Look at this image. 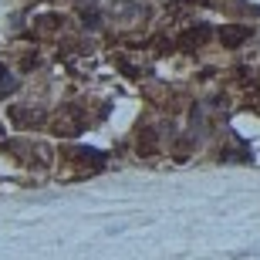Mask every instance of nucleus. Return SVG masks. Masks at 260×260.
<instances>
[{
	"label": "nucleus",
	"mask_w": 260,
	"mask_h": 260,
	"mask_svg": "<svg viewBox=\"0 0 260 260\" xmlns=\"http://www.w3.org/2000/svg\"><path fill=\"white\" fill-rule=\"evenodd\" d=\"M112 17H122V20H128V17H149V7L139 4V0H115V4H112Z\"/></svg>",
	"instance_id": "5"
},
{
	"label": "nucleus",
	"mask_w": 260,
	"mask_h": 260,
	"mask_svg": "<svg viewBox=\"0 0 260 260\" xmlns=\"http://www.w3.org/2000/svg\"><path fill=\"white\" fill-rule=\"evenodd\" d=\"M135 152L139 155H155L159 152V139H155L152 128H142V132H139V139H135Z\"/></svg>",
	"instance_id": "7"
},
{
	"label": "nucleus",
	"mask_w": 260,
	"mask_h": 260,
	"mask_svg": "<svg viewBox=\"0 0 260 260\" xmlns=\"http://www.w3.org/2000/svg\"><path fill=\"white\" fill-rule=\"evenodd\" d=\"M41 27H61V17L48 14V17H41Z\"/></svg>",
	"instance_id": "9"
},
{
	"label": "nucleus",
	"mask_w": 260,
	"mask_h": 260,
	"mask_svg": "<svg viewBox=\"0 0 260 260\" xmlns=\"http://www.w3.org/2000/svg\"><path fill=\"white\" fill-rule=\"evenodd\" d=\"M0 78H4V64H0Z\"/></svg>",
	"instance_id": "12"
},
{
	"label": "nucleus",
	"mask_w": 260,
	"mask_h": 260,
	"mask_svg": "<svg viewBox=\"0 0 260 260\" xmlns=\"http://www.w3.org/2000/svg\"><path fill=\"white\" fill-rule=\"evenodd\" d=\"M250 105H257V112H260V88H253V95H250Z\"/></svg>",
	"instance_id": "11"
},
{
	"label": "nucleus",
	"mask_w": 260,
	"mask_h": 260,
	"mask_svg": "<svg viewBox=\"0 0 260 260\" xmlns=\"http://www.w3.org/2000/svg\"><path fill=\"white\" fill-rule=\"evenodd\" d=\"M44 108H34V105H17V108H10V122L17 128H38L44 125Z\"/></svg>",
	"instance_id": "2"
},
{
	"label": "nucleus",
	"mask_w": 260,
	"mask_h": 260,
	"mask_svg": "<svg viewBox=\"0 0 260 260\" xmlns=\"http://www.w3.org/2000/svg\"><path fill=\"white\" fill-rule=\"evenodd\" d=\"M68 159H75V162H81V166H91V169H98V166L105 162V155L98 152V149H68Z\"/></svg>",
	"instance_id": "6"
},
{
	"label": "nucleus",
	"mask_w": 260,
	"mask_h": 260,
	"mask_svg": "<svg viewBox=\"0 0 260 260\" xmlns=\"http://www.w3.org/2000/svg\"><path fill=\"white\" fill-rule=\"evenodd\" d=\"M210 34H213V30L206 27V24H193V27H186L183 34H179L176 48H179V51H196V48H203V44L210 41Z\"/></svg>",
	"instance_id": "3"
},
{
	"label": "nucleus",
	"mask_w": 260,
	"mask_h": 260,
	"mask_svg": "<svg viewBox=\"0 0 260 260\" xmlns=\"http://www.w3.org/2000/svg\"><path fill=\"white\" fill-rule=\"evenodd\" d=\"M223 159L230 162V159H237V162H247V152L243 149H223Z\"/></svg>",
	"instance_id": "8"
},
{
	"label": "nucleus",
	"mask_w": 260,
	"mask_h": 260,
	"mask_svg": "<svg viewBox=\"0 0 260 260\" xmlns=\"http://www.w3.org/2000/svg\"><path fill=\"white\" fill-rule=\"evenodd\" d=\"M253 27H243V24H230V27H220V44L223 48H240L243 41H250Z\"/></svg>",
	"instance_id": "4"
},
{
	"label": "nucleus",
	"mask_w": 260,
	"mask_h": 260,
	"mask_svg": "<svg viewBox=\"0 0 260 260\" xmlns=\"http://www.w3.org/2000/svg\"><path fill=\"white\" fill-rule=\"evenodd\" d=\"M85 112L78 105H64L58 108V115H54V122H51V128H54V135H64V139H71V135H78L81 128H85Z\"/></svg>",
	"instance_id": "1"
},
{
	"label": "nucleus",
	"mask_w": 260,
	"mask_h": 260,
	"mask_svg": "<svg viewBox=\"0 0 260 260\" xmlns=\"http://www.w3.org/2000/svg\"><path fill=\"white\" fill-rule=\"evenodd\" d=\"M85 24L88 27H98V14L95 10H85Z\"/></svg>",
	"instance_id": "10"
}]
</instances>
